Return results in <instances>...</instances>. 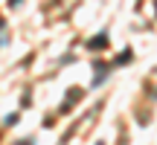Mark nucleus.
<instances>
[{"instance_id":"obj_5","label":"nucleus","mask_w":157,"mask_h":145,"mask_svg":"<svg viewBox=\"0 0 157 145\" xmlns=\"http://www.w3.org/2000/svg\"><path fill=\"white\" fill-rule=\"evenodd\" d=\"M154 6H157V0H154Z\"/></svg>"},{"instance_id":"obj_3","label":"nucleus","mask_w":157,"mask_h":145,"mask_svg":"<svg viewBox=\"0 0 157 145\" xmlns=\"http://www.w3.org/2000/svg\"><path fill=\"white\" fill-rule=\"evenodd\" d=\"M17 145H35V142L32 139H23V142H17Z\"/></svg>"},{"instance_id":"obj_1","label":"nucleus","mask_w":157,"mask_h":145,"mask_svg":"<svg viewBox=\"0 0 157 145\" xmlns=\"http://www.w3.org/2000/svg\"><path fill=\"white\" fill-rule=\"evenodd\" d=\"M87 46H90V50H105V46H108V32L93 35V41H87Z\"/></svg>"},{"instance_id":"obj_2","label":"nucleus","mask_w":157,"mask_h":145,"mask_svg":"<svg viewBox=\"0 0 157 145\" xmlns=\"http://www.w3.org/2000/svg\"><path fill=\"white\" fill-rule=\"evenodd\" d=\"M131 58H134V52L125 50V52H119V55H117V61H113V64H117V67H122V64H131Z\"/></svg>"},{"instance_id":"obj_4","label":"nucleus","mask_w":157,"mask_h":145,"mask_svg":"<svg viewBox=\"0 0 157 145\" xmlns=\"http://www.w3.org/2000/svg\"><path fill=\"white\" fill-rule=\"evenodd\" d=\"M96 145H102V142H96Z\"/></svg>"}]
</instances>
